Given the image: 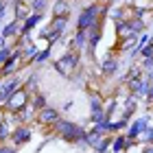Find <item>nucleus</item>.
<instances>
[{
  "instance_id": "41",
  "label": "nucleus",
  "mask_w": 153,
  "mask_h": 153,
  "mask_svg": "<svg viewBox=\"0 0 153 153\" xmlns=\"http://www.w3.org/2000/svg\"><path fill=\"white\" fill-rule=\"evenodd\" d=\"M0 153H18V147H13V144H7V142H2V144H0Z\"/></svg>"
},
{
  "instance_id": "48",
  "label": "nucleus",
  "mask_w": 153,
  "mask_h": 153,
  "mask_svg": "<svg viewBox=\"0 0 153 153\" xmlns=\"http://www.w3.org/2000/svg\"><path fill=\"white\" fill-rule=\"evenodd\" d=\"M99 2H118V0H99Z\"/></svg>"
},
{
  "instance_id": "18",
  "label": "nucleus",
  "mask_w": 153,
  "mask_h": 153,
  "mask_svg": "<svg viewBox=\"0 0 153 153\" xmlns=\"http://www.w3.org/2000/svg\"><path fill=\"white\" fill-rule=\"evenodd\" d=\"M112 22H120V20H129L131 18V7H112V11H109V16H107Z\"/></svg>"
},
{
  "instance_id": "35",
  "label": "nucleus",
  "mask_w": 153,
  "mask_h": 153,
  "mask_svg": "<svg viewBox=\"0 0 153 153\" xmlns=\"http://www.w3.org/2000/svg\"><path fill=\"white\" fill-rule=\"evenodd\" d=\"M22 85H24L26 90H29L31 94H33V92H39V90H37V74H35V72H33V74H29V76L24 79V83H22Z\"/></svg>"
},
{
  "instance_id": "30",
  "label": "nucleus",
  "mask_w": 153,
  "mask_h": 153,
  "mask_svg": "<svg viewBox=\"0 0 153 153\" xmlns=\"http://www.w3.org/2000/svg\"><path fill=\"white\" fill-rule=\"evenodd\" d=\"M129 127V120H125V118H118V120H109V134L116 136V134H123L125 129Z\"/></svg>"
},
{
  "instance_id": "47",
  "label": "nucleus",
  "mask_w": 153,
  "mask_h": 153,
  "mask_svg": "<svg viewBox=\"0 0 153 153\" xmlns=\"http://www.w3.org/2000/svg\"><path fill=\"white\" fill-rule=\"evenodd\" d=\"M4 46H7V39H4L2 35H0V48H4Z\"/></svg>"
},
{
  "instance_id": "1",
  "label": "nucleus",
  "mask_w": 153,
  "mask_h": 153,
  "mask_svg": "<svg viewBox=\"0 0 153 153\" xmlns=\"http://www.w3.org/2000/svg\"><path fill=\"white\" fill-rule=\"evenodd\" d=\"M53 131H55V138L66 144H74L79 149H90L88 142H85V127L74 120H68V118H59L57 123L53 125Z\"/></svg>"
},
{
  "instance_id": "53",
  "label": "nucleus",
  "mask_w": 153,
  "mask_h": 153,
  "mask_svg": "<svg viewBox=\"0 0 153 153\" xmlns=\"http://www.w3.org/2000/svg\"><path fill=\"white\" fill-rule=\"evenodd\" d=\"M147 2H151V4H153V0H147Z\"/></svg>"
},
{
  "instance_id": "50",
  "label": "nucleus",
  "mask_w": 153,
  "mask_h": 153,
  "mask_svg": "<svg viewBox=\"0 0 153 153\" xmlns=\"http://www.w3.org/2000/svg\"><path fill=\"white\" fill-rule=\"evenodd\" d=\"M0 7H4V0H0Z\"/></svg>"
},
{
  "instance_id": "39",
  "label": "nucleus",
  "mask_w": 153,
  "mask_h": 153,
  "mask_svg": "<svg viewBox=\"0 0 153 153\" xmlns=\"http://www.w3.org/2000/svg\"><path fill=\"white\" fill-rule=\"evenodd\" d=\"M138 57L140 59H147V57H153V42H149L144 48H140V53H138Z\"/></svg>"
},
{
  "instance_id": "36",
  "label": "nucleus",
  "mask_w": 153,
  "mask_h": 153,
  "mask_svg": "<svg viewBox=\"0 0 153 153\" xmlns=\"http://www.w3.org/2000/svg\"><path fill=\"white\" fill-rule=\"evenodd\" d=\"M138 142H142V144H153V123L149 125L147 129L140 134V138H138Z\"/></svg>"
},
{
  "instance_id": "40",
  "label": "nucleus",
  "mask_w": 153,
  "mask_h": 153,
  "mask_svg": "<svg viewBox=\"0 0 153 153\" xmlns=\"http://www.w3.org/2000/svg\"><path fill=\"white\" fill-rule=\"evenodd\" d=\"M140 68L144 72H149V70H153V57H147V59H140Z\"/></svg>"
},
{
  "instance_id": "33",
  "label": "nucleus",
  "mask_w": 153,
  "mask_h": 153,
  "mask_svg": "<svg viewBox=\"0 0 153 153\" xmlns=\"http://www.w3.org/2000/svg\"><path fill=\"white\" fill-rule=\"evenodd\" d=\"M37 53H39V48H37L35 44H33V42H31V44H29V46H26V48H22V59H26V61H24V64H26V66H29V64H31V59H33V57H35V55H37Z\"/></svg>"
},
{
  "instance_id": "4",
  "label": "nucleus",
  "mask_w": 153,
  "mask_h": 153,
  "mask_svg": "<svg viewBox=\"0 0 153 153\" xmlns=\"http://www.w3.org/2000/svg\"><path fill=\"white\" fill-rule=\"evenodd\" d=\"M31 103V92L26 90L24 85H20L16 92L11 94V99L7 101V105H4V112H11V114H18L20 109H24L26 105Z\"/></svg>"
},
{
  "instance_id": "8",
  "label": "nucleus",
  "mask_w": 153,
  "mask_h": 153,
  "mask_svg": "<svg viewBox=\"0 0 153 153\" xmlns=\"http://www.w3.org/2000/svg\"><path fill=\"white\" fill-rule=\"evenodd\" d=\"M61 118V112L57 107H51V105H46L44 109H39L37 116H35V123L42 125V127H53L55 123H57Z\"/></svg>"
},
{
  "instance_id": "49",
  "label": "nucleus",
  "mask_w": 153,
  "mask_h": 153,
  "mask_svg": "<svg viewBox=\"0 0 153 153\" xmlns=\"http://www.w3.org/2000/svg\"><path fill=\"white\" fill-rule=\"evenodd\" d=\"M83 2H85V4H90V2H96V0H83Z\"/></svg>"
},
{
  "instance_id": "6",
  "label": "nucleus",
  "mask_w": 153,
  "mask_h": 153,
  "mask_svg": "<svg viewBox=\"0 0 153 153\" xmlns=\"http://www.w3.org/2000/svg\"><path fill=\"white\" fill-rule=\"evenodd\" d=\"M20 85H22V79H20L18 74L2 79V85H0V107H2V109H4V105H7V101L11 99V94L16 92Z\"/></svg>"
},
{
  "instance_id": "16",
  "label": "nucleus",
  "mask_w": 153,
  "mask_h": 153,
  "mask_svg": "<svg viewBox=\"0 0 153 153\" xmlns=\"http://www.w3.org/2000/svg\"><path fill=\"white\" fill-rule=\"evenodd\" d=\"M13 20H18V22H24L26 18L31 16V7H29V2H24V0H18V2H13Z\"/></svg>"
},
{
  "instance_id": "14",
  "label": "nucleus",
  "mask_w": 153,
  "mask_h": 153,
  "mask_svg": "<svg viewBox=\"0 0 153 153\" xmlns=\"http://www.w3.org/2000/svg\"><path fill=\"white\" fill-rule=\"evenodd\" d=\"M88 48V31H76L72 39L68 42V51H76V53H83Z\"/></svg>"
},
{
  "instance_id": "17",
  "label": "nucleus",
  "mask_w": 153,
  "mask_h": 153,
  "mask_svg": "<svg viewBox=\"0 0 153 153\" xmlns=\"http://www.w3.org/2000/svg\"><path fill=\"white\" fill-rule=\"evenodd\" d=\"M136 107H138V99H136L134 94H127V96H125V105H123V116L120 118L131 120L134 114H136Z\"/></svg>"
},
{
  "instance_id": "46",
  "label": "nucleus",
  "mask_w": 153,
  "mask_h": 153,
  "mask_svg": "<svg viewBox=\"0 0 153 153\" xmlns=\"http://www.w3.org/2000/svg\"><path fill=\"white\" fill-rule=\"evenodd\" d=\"M142 153H153V144H144V151Z\"/></svg>"
},
{
  "instance_id": "9",
  "label": "nucleus",
  "mask_w": 153,
  "mask_h": 153,
  "mask_svg": "<svg viewBox=\"0 0 153 153\" xmlns=\"http://www.w3.org/2000/svg\"><path fill=\"white\" fill-rule=\"evenodd\" d=\"M149 125H151V116L144 114V116H140V118H136V120H131L129 127L125 129V134H127L129 140H138V138H140V134L149 127Z\"/></svg>"
},
{
  "instance_id": "20",
  "label": "nucleus",
  "mask_w": 153,
  "mask_h": 153,
  "mask_svg": "<svg viewBox=\"0 0 153 153\" xmlns=\"http://www.w3.org/2000/svg\"><path fill=\"white\" fill-rule=\"evenodd\" d=\"M70 9H72V4L68 0H55L51 7V13H53V18L55 16H70Z\"/></svg>"
},
{
  "instance_id": "10",
  "label": "nucleus",
  "mask_w": 153,
  "mask_h": 153,
  "mask_svg": "<svg viewBox=\"0 0 153 153\" xmlns=\"http://www.w3.org/2000/svg\"><path fill=\"white\" fill-rule=\"evenodd\" d=\"M101 39H103V24H99V26H94V29L88 31V48L83 53H85L88 57H94V53H96V48H99Z\"/></svg>"
},
{
  "instance_id": "42",
  "label": "nucleus",
  "mask_w": 153,
  "mask_h": 153,
  "mask_svg": "<svg viewBox=\"0 0 153 153\" xmlns=\"http://www.w3.org/2000/svg\"><path fill=\"white\" fill-rule=\"evenodd\" d=\"M51 33H53L51 24H46V26H42V29H39V37L42 39H48V37H51Z\"/></svg>"
},
{
  "instance_id": "26",
  "label": "nucleus",
  "mask_w": 153,
  "mask_h": 153,
  "mask_svg": "<svg viewBox=\"0 0 153 153\" xmlns=\"http://www.w3.org/2000/svg\"><path fill=\"white\" fill-rule=\"evenodd\" d=\"M118 42H120V44H118L116 48H118V51H123V53H127V51H131V48L136 46V42H138V35H136V33H129L127 37H120Z\"/></svg>"
},
{
  "instance_id": "44",
  "label": "nucleus",
  "mask_w": 153,
  "mask_h": 153,
  "mask_svg": "<svg viewBox=\"0 0 153 153\" xmlns=\"http://www.w3.org/2000/svg\"><path fill=\"white\" fill-rule=\"evenodd\" d=\"M9 9H11V7L7 4V2H4V7H0V22L4 20V16H7V11H9Z\"/></svg>"
},
{
  "instance_id": "12",
  "label": "nucleus",
  "mask_w": 153,
  "mask_h": 153,
  "mask_svg": "<svg viewBox=\"0 0 153 153\" xmlns=\"http://www.w3.org/2000/svg\"><path fill=\"white\" fill-rule=\"evenodd\" d=\"M118 66H120V61H118V57L109 51L105 57H103V61H101V72H103V76H114L118 72Z\"/></svg>"
},
{
  "instance_id": "32",
  "label": "nucleus",
  "mask_w": 153,
  "mask_h": 153,
  "mask_svg": "<svg viewBox=\"0 0 153 153\" xmlns=\"http://www.w3.org/2000/svg\"><path fill=\"white\" fill-rule=\"evenodd\" d=\"M29 7L33 13H46L51 7H48V0H29Z\"/></svg>"
},
{
  "instance_id": "45",
  "label": "nucleus",
  "mask_w": 153,
  "mask_h": 153,
  "mask_svg": "<svg viewBox=\"0 0 153 153\" xmlns=\"http://www.w3.org/2000/svg\"><path fill=\"white\" fill-rule=\"evenodd\" d=\"M72 107V101H68V103H64V107H61V112H68V109Z\"/></svg>"
},
{
  "instance_id": "2",
  "label": "nucleus",
  "mask_w": 153,
  "mask_h": 153,
  "mask_svg": "<svg viewBox=\"0 0 153 153\" xmlns=\"http://www.w3.org/2000/svg\"><path fill=\"white\" fill-rule=\"evenodd\" d=\"M99 9H101V2H99V0H96V2L85 4V7H81L79 16H76V31H90V29H94V26L103 24Z\"/></svg>"
},
{
  "instance_id": "7",
  "label": "nucleus",
  "mask_w": 153,
  "mask_h": 153,
  "mask_svg": "<svg viewBox=\"0 0 153 153\" xmlns=\"http://www.w3.org/2000/svg\"><path fill=\"white\" fill-rule=\"evenodd\" d=\"M31 138H33V127L31 125H18V127H13L11 131V144L13 147H24V144H29L31 142Z\"/></svg>"
},
{
  "instance_id": "3",
  "label": "nucleus",
  "mask_w": 153,
  "mask_h": 153,
  "mask_svg": "<svg viewBox=\"0 0 153 153\" xmlns=\"http://www.w3.org/2000/svg\"><path fill=\"white\" fill-rule=\"evenodd\" d=\"M53 68H55L61 76L70 79V76L81 68V53H76V51H66L59 59H53Z\"/></svg>"
},
{
  "instance_id": "29",
  "label": "nucleus",
  "mask_w": 153,
  "mask_h": 153,
  "mask_svg": "<svg viewBox=\"0 0 153 153\" xmlns=\"http://www.w3.org/2000/svg\"><path fill=\"white\" fill-rule=\"evenodd\" d=\"M118 101H120L118 96H112V99L105 101V105H103V107H105V118H107V120H114V114L118 109Z\"/></svg>"
},
{
  "instance_id": "54",
  "label": "nucleus",
  "mask_w": 153,
  "mask_h": 153,
  "mask_svg": "<svg viewBox=\"0 0 153 153\" xmlns=\"http://www.w3.org/2000/svg\"><path fill=\"white\" fill-rule=\"evenodd\" d=\"M13 2H18V0H13Z\"/></svg>"
},
{
  "instance_id": "31",
  "label": "nucleus",
  "mask_w": 153,
  "mask_h": 153,
  "mask_svg": "<svg viewBox=\"0 0 153 153\" xmlns=\"http://www.w3.org/2000/svg\"><path fill=\"white\" fill-rule=\"evenodd\" d=\"M11 131H13V125H11V123L4 118V120L0 123V144H2V142H7V140L11 138Z\"/></svg>"
},
{
  "instance_id": "22",
  "label": "nucleus",
  "mask_w": 153,
  "mask_h": 153,
  "mask_svg": "<svg viewBox=\"0 0 153 153\" xmlns=\"http://www.w3.org/2000/svg\"><path fill=\"white\" fill-rule=\"evenodd\" d=\"M144 76V70L140 68V64H134V66H129V70L125 72L123 76V85H127L129 81H136V79H142Z\"/></svg>"
},
{
  "instance_id": "25",
  "label": "nucleus",
  "mask_w": 153,
  "mask_h": 153,
  "mask_svg": "<svg viewBox=\"0 0 153 153\" xmlns=\"http://www.w3.org/2000/svg\"><path fill=\"white\" fill-rule=\"evenodd\" d=\"M48 105V99L44 92H33L31 94V107L35 109V112H39V109H44Z\"/></svg>"
},
{
  "instance_id": "38",
  "label": "nucleus",
  "mask_w": 153,
  "mask_h": 153,
  "mask_svg": "<svg viewBox=\"0 0 153 153\" xmlns=\"http://www.w3.org/2000/svg\"><path fill=\"white\" fill-rule=\"evenodd\" d=\"M11 53H13V46H11V44H7L4 48H0V66L7 64V59L11 57Z\"/></svg>"
},
{
  "instance_id": "15",
  "label": "nucleus",
  "mask_w": 153,
  "mask_h": 153,
  "mask_svg": "<svg viewBox=\"0 0 153 153\" xmlns=\"http://www.w3.org/2000/svg\"><path fill=\"white\" fill-rule=\"evenodd\" d=\"M134 142L136 140H129L125 131L123 134H116V136H112V153H125Z\"/></svg>"
},
{
  "instance_id": "5",
  "label": "nucleus",
  "mask_w": 153,
  "mask_h": 153,
  "mask_svg": "<svg viewBox=\"0 0 153 153\" xmlns=\"http://www.w3.org/2000/svg\"><path fill=\"white\" fill-rule=\"evenodd\" d=\"M105 101H103V94L101 92H92L90 94V123H101V120H107L105 118Z\"/></svg>"
},
{
  "instance_id": "11",
  "label": "nucleus",
  "mask_w": 153,
  "mask_h": 153,
  "mask_svg": "<svg viewBox=\"0 0 153 153\" xmlns=\"http://www.w3.org/2000/svg\"><path fill=\"white\" fill-rule=\"evenodd\" d=\"M149 88H151V83H147V79H144V76H142V79H136V81H129V83H127V92L134 94L138 101L147 99Z\"/></svg>"
},
{
  "instance_id": "37",
  "label": "nucleus",
  "mask_w": 153,
  "mask_h": 153,
  "mask_svg": "<svg viewBox=\"0 0 153 153\" xmlns=\"http://www.w3.org/2000/svg\"><path fill=\"white\" fill-rule=\"evenodd\" d=\"M96 134H101V136H112L109 134V120H101V123H94L92 125Z\"/></svg>"
},
{
  "instance_id": "34",
  "label": "nucleus",
  "mask_w": 153,
  "mask_h": 153,
  "mask_svg": "<svg viewBox=\"0 0 153 153\" xmlns=\"http://www.w3.org/2000/svg\"><path fill=\"white\" fill-rule=\"evenodd\" d=\"M114 31H116V37H127L129 35V26H127V20H120V22H114Z\"/></svg>"
},
{
  "instance_id": "13",
  "label": "nucleus",
  "mask_w": 153,
  "mask_h": 153,
  "mask_svg": "<svg viewBox=\"0 0 153 153\" xmlns=\"http://www.w3.org/2000/svg\"><path fill=\"white\" fill-rule=\"evenodd\" d=\"M44 16H46V13H31L24 22H20V35H31L33 29L44 20Z\"/></svg>"
},
{
  "instance_id": "21",
  "label": "nucleus",
  "mask_w": 153,
  "mask_h": 153,
  "mask_svg": "<svg viewBox=\"0 0 153 153\" xmlns=\"http://www.w3.org/2000/svg\"><path fill=\"white\" fill-rule=\"evenodd\" d=\"M18 68H20V59H13V57H9L7 59V64H2L0 66V76H13L18 72Z\"/></svg>"
},
{
  "instance_id": "28",
  "label": "nucleus",
  "mask_w": 153,
  "mask_h": 153,
  "mask_svg": "<svg viewBox=\"0 0 153 153\" xmlns=\"http://www.w3.org/2000/svg\"><path fill=\"white\" fill-rule=\"evenodd\" d=\"M127 26H129L131 33H136V35H142V33L149 29V26L144 24L142 20H138V18H129V20H127Z\"/></svg>"
},
{
  "instance_id": "52",
  "label": "nucleus",
  "mask_w": 153,
  "mask_h": 153,
  "mask_svg": "<svg viewBox=\"0 0 153 153\" xmlns=\"http://www.w3.org/2000/svg\"><path fill=\"white\" fill-rule=\"evenodd\" d=\"M0 85H2V76H0Z\"/></svg>"
},
{
  "instance_id": "43",
  "label": "nucleus",
  "mask_w": 153,
  "mask_h": 153,
  "mask_svg": "<svg viewBox=\"0 0 153 153\" xmlns=\"http://www.w3.org/2000/svg\"><path fill=\"white\" fill-rule=\"evenodd\" d=\"M144 103H147V107H153V85L149 88V92H147V99H144Z\"/></svg>"
},
{
  "instance_id": "23",
  "label": "nucleus",
  "mask_w": 153,
  "mask_h": 153,
  "mask_svg": "<svg viewBox=\"0 0 153 153\" xmlns=\"http://www.w3.org/2000/svg\"><path fill=\"white\" fill-rule=\"evenodd\" d=\"M68 22H70V16H55V18L51 20V29L64 35L66 29H68Z\"/></svg>"
},
{
  "instance_id": "19",
  "label": "nucleus",
  "mask_w": 153,
  "mask_h": 153,
  "mask_svg": "<svg viewBox=\"0 0 153 153\" xmlns=\"http://www.w3.org/2000/svg\"><path fill=\"white\" fill-rule=\"evenodd\" d=\"M0 35H2L4 39H13L20 35V22L18 20H11L9 24H4L2 29H0Z\"/></svg>"
},
{
  "instance_id": "51",
  "label": "nucleus",
  "mask_w": 153,
  "mask_h": 153,
  "mask_svg": "<svg viewBox=\"0 0 153 153\" xmlns=\"http://www.w3.org/2000/svg\"><path fill=\"white\" fill-rule=\"evenodd\" d=\"M68 2H79V0H68Z\"/></svg>"
},
{
  "instance_id": "27",
  "label": "nucleus",
  "mask_w": 153,
  "mask_h": 153,
  "mask_svg": "<svg viewBox=\"0 0 153 153\" xmlns=\"http://www.w3.org/2000/svg\"><path fill=\"white\" fill-rule=\"evenodd\" d=\"M92 151L94 153H109L112 151V136H103L101 140L92 147Z\"/></svg>"
},
{
  "instance_id": "24",
  "label": "nucleus",
  "mask_w": 153,
  "mask_h": 153,
  "mask_svg": "<svg viewBox=\"0 0 153 153\" xmlns=\"http://www.w3.org/2000/svg\"><path fill=\"white\" fill-rule=\"evenodd\" d=\"M53 57V48L51 46H46V48H39V53L35 55V57L31 59V66H44L48 59Z\"/></svg>"
}]
</instances>
